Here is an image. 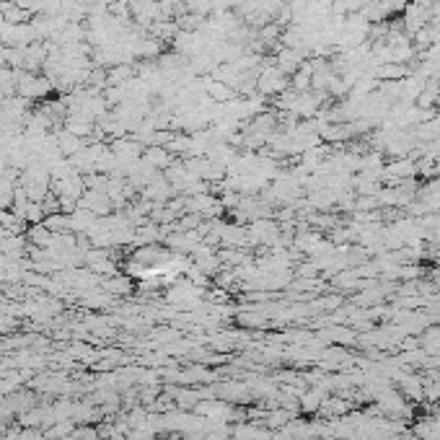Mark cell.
I'll use <instances>...</instances> for the list:
<instances>
[{"label": "cell", "instance_id": "obj_1", "mask_svg": "<svg viewBox=\"0 0 440 440\" xmlns=\"http://www.w3.org/2000/svg\"><path fill=\"white\" fill-rule=\"evenodd\" d=\"M401 391H404V397L422 401L425 399V381H420L417 376H401Z\"/></svg>", "mask_w": 440, "mask_h": 440}, {"label": "cell", "instance_id": "obj_2", "mask_svg": "<svg viewBox=\"0 0 440 440\" xmlns=\"http://www.w3.org/2000/svg\"><path fill=\"white\" fill-rule=\"evenodd\" d=\"M386 171H389L391 177H412V174H415V163L401 158V161L394 163V166H389Z\"/></svg>", "mask_w": 440, "mask_h": 440}, {"label": "cell", "instance_id": "obj_3", "mask_svg": "<svg viewBox=\"0 0 440 440\" xmlns=\"http://www.w3.org/2000/svg\"><path fill=\"white\" fill-rule=\"evenodd\" d=\"M425 399L427 401H440V381L432 376L430 381H425Z\"/></svg>", "mask_w": 440, "mask_h": 440}, {"label": "cell", "instance_id": "obj_4", "mask_svg": "<svg viewBox=\"0 0 440 440\" xmlns=\"http://www.w3.org/2000/svg\"><path fill=\"white\" fill-rule=\"evenodd\" d=\"M288 422H290V415H288V412H282V409L272 412L270 420H267V425H270V427H275V430H277V427H285Z\"/></svg>", "mask_w": 440, "mask_h": 440}]
</instances>
